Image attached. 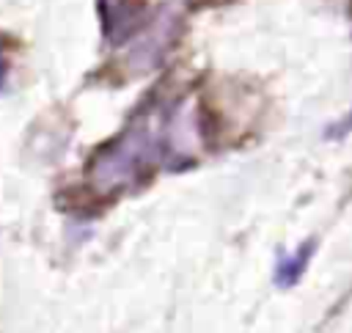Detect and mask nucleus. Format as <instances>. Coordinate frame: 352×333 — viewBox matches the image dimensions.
Wrapping results in <instances>:
<instances>
[{
	"label": "nucleus",
	"mask_w": 352,
	"mask_h": 333,
	"mask_svg": "<svg viewBox=\"0 0 352 333\" xmlns=\"http://www.w3.org/2000/svg\"><path fill=\"white\" fill-rule=\"evenodd\" d=\"M182 129L184 113H179L176 107H162L157 113L140 116L124 135H118L96 154L91 168L94 184L102 190H113L146 173L151 165H160L168 154L176 151Z\"/></svg>",
	"instance_id": "obj_1"
},
{
	"label": "nucleus",
	"mask_w": 352,
	"mask_h": 333,
	"mask_svg": "<svg viewBox=\"0 0 352 333\" xmlns=\"http://www.w3.org/2000/svg\"><path fill=\"white\" fill-rule=\"evenodd\" d=\"M308 253H311V250H302L300 259H294V261H289V264H280V270H278V281H280V283H292V281L302 272V267H305V261H308Z\"/></svg>",
	"instance_id": "obj_2"
}]
</instances>
